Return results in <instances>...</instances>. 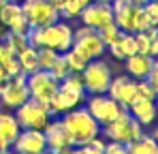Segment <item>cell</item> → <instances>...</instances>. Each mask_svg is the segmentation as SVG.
Segmentation results:
<instances>
[{"mask_svg":"<svg viewBox=\"0 0 158 154\" xmlns=\"http://www.w3.org/2000/svg\"><path fill=\"white\" fill-rule=\"evenodd\" d=\"M26 39L28 45H32V47H52L58 53H62V51L71 49V45H73V30L66 24H60V19H58L43 28H28Z\"/></svg>","mask_w":158,"mask_h":154,"instance_id":"6da1fadb","label":"cell"},{"mask_svg":"<svg viewBox=\"0 0 158 154\" xmlns=\"http://www.w3.org/2000/svg\"><path fill=\"white\" fill-rule=\"evenodd\" d=\"M103 154H126V143H120V141H113L111 139V143L105 146Z\"/></svg>","mask_w":158,"mask_h":154,"instance_id":"1f68e13d","label":"cell"},{"mask_svg":"<svg viewBox=\"0 0 158 154\" xmlns=\"http://www.w3.org/2000/svg\"><path fill=\"white\" fill-rule=\"evenodd\" d=\"M126 154H158V143L154 141V137L141 135L135 141L126 143Z\"/></svg>","mask_w":158,"mask_h":154,"instance_id":"603a6c76","label":"cell"},{"mask_svg":"<svg viewBox=\"0 0 158 154\" xmlns=\"http://www.w3.org/2000/svg\"><path fill=\"white\" fill-rule=\"evenodd\" d=\"M105 43L103 39L98 36L96 28H90V26H83V28H77L73 32V45L71 49H75L85 60H94V58H101L103 51H105Z\"/></svg>","mask_w":158,"mask_h":154,"instance_id":"52a82bcc","label":"cell"},{"mask_svg":"<svg viewBox=\"0 0 158 154\" xmlns=\"http://www.w3.org/2000/svg\"><path fill=\"white\" fill-rule=\"evenodd\" d=\"M62 124L69 128V133L73 135V141L75 146H83L88 143L90 139H94L101 130V124L90 116V111L85 107L75 109V111H69L64 118H62Z\"/></svg>","mask_w":158,"mask_h":154,"instance_id":"277c9868","label":"cell"},{"mask_svg":"<svg viewBox=\"0 0 158 154\" xmlns=\"http://www.w3.org/2000/svg\"><path fill=\"white\" fill-rule=\"evenodd\" d=\"M103 150H105V146H103V141H98L96 137L90 139L88 143L79 146V152L81 154H103Z\"/></svg>","mask_w":158,"mask_h":154,"instance_id":"f546056e","label":"cell"},{"mask_svg":"<svg viewBox=\"0 0 158 154\" xmlns=\"http://www.w3.org/2000/svg\"><path fill=\"white\" fill-rule=\"evenodd\" d=\"M105 135L111 137L113 141H120V143H131L137 137L143 135V124L132 116L126 107L120 109V113L105 124Z\"/></svg>","mask_w":158,"mask_h":154,"instance_id":"5b68a950","label":"cell"},{"mask_svg":"<svg viewBox=\"0 0 158 154\" xmlns=\"http://www.w3.org/2000/svg\"><path fill=\"white\" fill-rule=\"evenodd\" d=\"M101 2H111V0H101Z\"/></svg>","mask_w":158,"mask_h":154,"instance_id":"7bdbcfd3","label":"cell"},{"mask_svg":"<svg viewBox=\"0 0 158 154\" xmlns=\"http://www.w3.org/2000/svg\"><path fill=\"white\" fill-rule=\"evenodd\" d=\"M107 92L120 107H128L131 101L137 96V81H132L131 77H126V75L115 77V79H111Z\"/></svg>","mask_w":158,"mask_h":154,"instance_id":"e0dca14e","label":"cell"},{"mask_svg":"<svg viewBox=\"0 0 158 154\" xmlns=\"http://www.w3.org/2000/svg\"><path fill=\"white\" fill-rule=\"evenodd\" d=\"M154 141H156V143H158V130H156V133H154Z\"/></svg>","mask_w":158,"mask_h":154,"instance_id":"ab89813d","label":"cell"},{"mask_svg":"<svg viewBox=\"0 0 158 154\" xmlns=\"http://www.w3.org/2000/svg\"><path fill=\"white\" fill-rule=\"evenodd\" d=\"M26 83L32 99H36L39 103H52V96L56 94L60 81L53 79L47 69H39V71L26 75Z\"/></svg>","mask_w":158,"mask_h":154,"instance_id":"9c48e42d","label":"cell"},{"mask_svg":"<svg viewBox=\"0 0 158 154\" xmlns=\"http://www.w3.org/2000/svg\"><path fill=\"white\" fill-rule=\"evenodd\" d=\"M19 124L15 120V116H6V113H0V150H6L13 146L15 137L19 135Z\"/></svg>","mask_w":158,"mask_h":154,"instance_id":"d6986e66","label":"cell"},{"mask_svg":"<svg viewBox=\"0 0 158 154\" xmlns=\"http://www.w3.org/2000/svg\"><path fill=\"white\" fill-rule=\"evenodd\" d=\"M148 79L158 88V60L156 58H154V64H152V69H150V73H148Z\"/></svg>","mask_w":158,"mask_h":154,"instance_id":"836d02e7","label":"cell"},{"mask_svg":"<svg viewBox=\"0 0 158 154\" xmlns=\"http://www.w3.org/2000/svg\"><path fill=\"white\" fill-rule=\"evenodd\" d=\"M83 96H85V88H83L81 73L71 71L69 75L58 83V90H56V94L52 96V107H53L56 113L69 111V109H73Z\"/></svg>","mask_w":158,"mask_h":154,"instance_id":"3957f363","label":"cell"},{"mask_svg":"<svg viewBox=\"0 0 158 154\" xmlns=\"http://www.w3.org/2000/svg\"><path fill=\"white\" fill-rule=\"evenodd\" d=\"M0 22L9 28V32H15V34H26L28 32V22L24 17V13H22L19 2H2Z\"/></svg>","mask_w":158,"mask_h":154,"instance_id":"9a60e30c","label":"cell"},{"mask_svg":"<svg viewBox=\"0 0 158 154\" xmlns=\"http://www.w3.org/2000/svg\"><path fill=\"white\" fill-rule=\"evenodd\" d=\"M131 2H137V4H145L148 0H131Z\"/></svg>","mask_w":158,"mask_h":154,"instance_id":"f35d334b","label":"cell"},{"mask_svg":"<svg viewBox=\"0 0 158 154\" xmlns=\"http://www.w3.org/2000/svg\"><path fill=\"white\" fill-rule=\"evenodd\" d=\"M137 94L139 96H145V99H156V94H158V88L148 79V77H143L141 81H137Z\"/></svg>","mask_w":158,"mask_h":154,"instance_id":"f1b7e54d","label":"cell"},{"mask_svg":"<svg viewBox=\"0 0 158 154\" xmlns=\"http://www.w3.org/2000/svg\"><path fill=\"white\" fill-rule=\"evenodd\" d=\"M81 79H83L85 92H90V94H105L109 83H111V69L98 58L88 60V64L81 71Z\"/></svg>","mask_w":158,"mask_h":154,"instance_id":"ba28073f","label":"cell"},{"mask_svg":"<svg viewBox=\"0 0 158 154\" xmlns=\"http://www.w3.org/2000/svg\"><path fill=\"white\" fill-rule=\"evenodd\" d=\"M4 81H6V75H4V69L0 66V90H2V86H4Z\"/></svg>","mask_w":158,"mask_h":154,"instance_id":"d590c367","label":"cell"},{"mask_svg":"<svg viewBox=\"0 0 158 154\" xmlns=\"http://www.w3.org/2000/svg\"><path fill=\"white\" fill-rule=\"evenodd\" d=\"M156 30H158V26H156Z\"/></svg>","mask_w":158,"mask_h":154,"instance_id":"ee69618b","label":"cell"},{"mask_svg":"<svg viewBox=\"0 0 158 154\" xmlns=\"http://www.w3.org/2000/svg\"><path fill=\"white\" fill-rule=\"evenodd\" d=\"M15 120L19 128H45V124L49 122V113L43 109V105L36 101V99H28L24 101L19 107H15Z\"/></svg>","mask_w":158,"mask_h":154,"instance_id":"30bf717a","label":"cell"},{"mask_svg":"<svg viewBox=\"0 0 158 154\" xmlns=\"http://www.w3.org/2000/svg\"><path fill=\"white\" fill-rule=\"evenodd\" d=\"M154 103H156V109H158V94H156V99H154Z\"/></svg>","mask_w":158,"mask_h":154,"instance_id":"b9f144b4","label":"cell"},{"mask_svg":"<svg viewBox=\"0 0 158 154\" xmlns=\"http://www.w3.org/2000/svg\"><path fill=\"white\" fill-rule=\"evenodd\" d=\"M22 13L28 22V28H43L60 19L58 9L49 0H22Z\"/></svg>","mask_w":158,"mask_h":154,"instance_id":"8992f818","label":"cell"},{"mask_svg":"<svg viewBox=\"0 0 158 154\" xmlns=\"http://www.w3.org/2000/svg\"><path fill=\"white\" fill-rule=\"evenodd\" d=\"M4 2H22V0H4Z\"/></svg>","mask_w":158,"mask_h":154,"instance_id":"60d3db41","label":"cell"},{"mask_svg":"<svg viewBox=\"0 0 158 154\" xmlns=\"http://www.w3.org/2000/svg\"><path fill=\"white\" fill-rule=\"evenodd\" d=\"M79 17L83 19V24L90 26V28H101L103 24L113 19V9H111V2H101V0H94V2H88L83 6V11L79 13Z\"/></svg>","mask_w":158,"mask_h":154,"instance_id":"5bb4252c","label":"cell"},{"mask_svg":"<svg viewBox=\"0 0 158 154\" xmlns=\"http://www.w3.org/2000/svg\"><path fill=\"white\" fill-rule=\"evenodd\" d=\"M152 64H154V58L148 56V53H139V51H137V53H132V56L126 58V69H128V73L135 75V77H139V79L148 77Z\"/></svg>","mask_w":158,"mask_h":154,"instance_id":"44dd1931","label":"cell"},{"mask_svg":"<svg viewBox=\"0 0 158 154\" xmlns=\"http://www.w3.org/2000/svg\"><path fill=\"white\" fill-rule=\"evenodd\" d=\"M45 148H52V150H64V148H73L75 141H73V135L69 133V128L62 124V120L58 122H47L45 124Z\"/></svg>","mask_w":158,"mask_h":154,"instance_id":"2e32d148","label":"cell"},{"mask_svg":"<svg viewBox=\"0 0 158 154\" xmlns=\"http://www.w3.org/2000/svg\"><path fill=\"white\" fill-rule=\"evenodd\" d=\"M41 154H69V148H64V150H52V148H45Z\"/></svg>","mask_w":158,"mask_h":154,"instance_id":"e575fe53","label":"cell"},{"mask_svg":"<svg viewBox=\"0 0 158 154\" xmlns=\"http://www.w3.org/2000/svg\"><path fill=\"white\" fill-rule=\"evenodd\" d=\"M0 99L6 107H19L24 101L30 99V90H28L26 83V75L24 73H17L15 77H9L0 90Z\"/></svg>","mask_w":158,"mask_h":154,"instance_id":"8fae6325","label":"cell"},{"mask_svg":"<svg viewBox=\"0 0 158 154\" xmlns=\"http://www.w3.org/2000/svg\"><path fill=\"white\" fill-rule=\"evenodd\" d=\"M15 154H41L45 150V135L39 128H24L13 141Z\"/></svg>","mask_w":158,"mask_h":154,"instance_id":"4fadbf2b","label":"cell"},{"mask_svg":"<svg viewBox=\"0 0 158 154\" xmlns=\"http://www.w3.org/2000/svg\"><path fill=\"white\" fill-rule=\"evenodd\" d=\"M62 53H64V58H66L69 69H71V71H75V73H81V71H83V66L88 64V60H85V58H81L75 49H66V51H62Z\"/></svg>","mask_w":158,"mask_h":154,"instance_id":"4316f807","label":"cell"},{"mask_svg":"<svg viewBox=\"0 0 158 154\" xmlns=\"http://www.w3.org/2000/svg\"><path fill=\"white\" fill-rule=\"evenodd\" d=\"M0 154H15V152H11V150L6 148V150H0Z\"/></svg>","mask_w":158,"mask_h":154,"instance_id":"74e56055","label":"cell"},{"mask_svg":"<svg viewBox=\"0 0 158 154\" xmlns=\"http://www.w3.org/2000/svg\"><path fill=\"white\" fill-rule=\"evenodd\" d=\"M109 47H111V53H113L115 58H120V60H126L128 56L137 53L135 34H132V32H120V36H118L113 43H109Z\"/></svg>","mask_w":158,"mask_h":154,"instance_id":"ffe728a7","label":"cell"},{"mask_svg":"<svg viewBox=\"0 0 158 154\" xmlns=\"http://www.w3.org/2000/svg\"><path fill=\"white\" fill-rule=\"evenodd\" d=\"M145 9V15L150 19V26H158V0H148L143 4Z\"/></svg>","mask_w":158,"mask_h":154,"instance_id":"4dcf8cb0","label":"cell"},{"mask_svg":"<svg viewBox=\"0 0 158 154\" xmlns=\"http://www.w3.org/2000/svg\"><path fill=\"white\" fill-rule=\"evenodd\" d=\"M126 109L131 111L141 124H152L154 118H156V111H158L156 103L152 101V99H145V96H139V94L131 101V105Z\"/></svg>","mask_w":158,"mask_h":154,"instance_id":"ac0fdd59","label":"cell"},{"mask_svg":"<svg viewBox=\"0 0 158 154\" xmlns=\"http://www.w3.org/2000/svg\"><path fill=\"white\" fill-rule=\"evenodd\" d=\"M85 109L90 111V116L101 124V126H105L107 122H111L118 113H120V105L113 101L111 96H103V94H98V96H92L88 105H85Z\"/></svg>","mask_w":158,"mask_h":154,"instance_id":"7c38bea8","label":"cell"},{"mask_svg":"<svg viewBox=\"0 0 158 154\" xmlns=\"http://www.w3.org/2000/svg\"><path fill=\"white\" fill-rule=\"evenodd\" d=\"M88 2H90V0H64L58 13H60V17H66V19L77 17L79 13L83 11V6H85Z\"/></svg>","mask_w":158,"mask_h":154,"instance_id":"cb8c5ba5","label":"cell"},{"mask_svg":"<svg viewBox=\"0 0 158 154\" xmlns=\"http://www.w3.org/2000/svg\"><path fill=\"white\" fill-rule=\"evenodd\" d=\"M58 51L52 47H36V60H39V69H49L53 60H56Z\"/></svg>","mask_w":158,"mask_h":154,"instance_id":"83f0119b","label":"cell"},{"mask_svg":"<svg viewBox=\"0 0 158 154\" xmlns=\"http://www.w3.org/2000/svg\"><path fill=\"white\" fill-rule=\"evenodd\" d=\"M96 32H98V36L103 39V43L105 45H109V43H113L118 36H120V28H118V24L111 19V22H107V24H103L101 28H96Z\"/></svg>","mask_w":158,"mask_h":154,"instance_id":"484cf974","label":"cell"},{"mask_svg":"<svg viewBox=\"0 0 158 154\" xmlns=\"http://www.w3.org/2000/svg\"><path fill=\"white\" fill-rule=\"evenodd\" d=\"M69 154H81V152H79V146H73V148H69Z\"/></svg>","mask_w":158,"mask_h":154,"instance_id":"8d00e7d4","label":"cell"},{"mask_svg":"<svg viewBox=\"0 0 158 154\" xmlns=\"http://www.w3.org/2000/svg\"><path fill=\"white\" fill-rule=\"evenodd\" d=\"M47 71H49L52 77H53V79H58V81H62L64 77L71 73V69H69V64H66L64 53H58V56H56V60L49 64V69H47Z\"/></svg>","mask_w":158,"mask_h":154,"instance_id":"d4e9b609","label":"cell"},{"mask_svg":"<svg viewBox=\"0 0 158 154\" xmlns=\"http://www.w3.org/2000/svg\"><path fill=\"white\" fill-rule=\"evenodd\" d=\"M113 9V22L122 32H141L150 26V19L145 15L143 4H137L131 0H111Z\"/></svg>","mask_w":158,"mask_h":154,"instance_id":"7a4b0ae2","label":"cell"},{"mask_svg":"<svg viewBox=\"0 0 158 154\" xmlns=\"http://www.w3.org/2000/svg\"><path fill=\"white\" fill-rule=\"evenodd\" d=\"M148 53L152 58H158V30H156V34H152V39H150V49H148Z\"/></svg>","mask_w":158,"mask_h":154,"instance_id":"d6a6232c","label":"cell"},{"mask_svg":"<svg viewBox=\"0 0 158 154\" xmlns=\"http://www.w3.org/2000/svg\"><path fill=\"white\" fill-rule=\"evenodd\" d=\"M17 62L22 66V73L30 75L34 71H39V60H36V47L32 45H24L22 49L17 51Z\"/></svg>","mask_w":158,"mask_h":154,"instance_id":"7402d4cb","label":"cell"}]
</instances>
